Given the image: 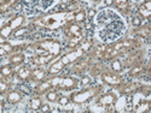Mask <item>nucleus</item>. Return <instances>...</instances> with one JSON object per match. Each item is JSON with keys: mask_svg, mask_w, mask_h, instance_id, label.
<instances>
[{"mask_svg": "<svg viewBox=\"0 0 151 113\" xmlns=\"http://www.w3.org/2000/svg\"><path fill=\"white\" fill-rule=\"evenodd\" d=\"M26 60V55H24L23 53H21V52H18V53H15V54H12L11 57H10V59H9V61H10V64L12 65V66H17V65H21L22 63Z\"/></svg>", "mask_w": 151, "mask_h": 113, "instance_id": "12", "label": "nucleus"}, {"mask_svg": "<svg viewBox=\"0 0 151 113\" xmlns=\"http://www.w3.org/2000/svg\"><path fill=\"white\" fill-rule=\"evenodd\" d=\"M23 11L27 16H37L53 7L58 0H21Z\"/></svg>", "mask_w": 151, "mask_h": 113, "instance_id": "2", "label": "nucleus"}, {"mask_svg": "<svg viewBox=\"0 0 151 113\" xmlns=\"http://www.w3.org/2000/svg\"><path fill=\"white\" fill-rule=\"evenodd\" d=\"M88 16H90V18H92L93 16H96V11H94V10H90V14H88Z\"/></svg>", "mask_w": 151, "mask_h": 113, "instance_id": "37", "label": "nucleus"}, {"mask_svg": "<svg viewBox=\"0 0 151 113\" xmlns=\"http://www.w3.org/2000/svg\"><path fill=\"white\" fill-rule=\"evenodd\" d=\"M100 90L99 87H93V88H90V89H85L82 92H79V93H75L70 96V100L74 102V104H83L86 101L91 100L93 96H96Z\"/></svg>", "mask_w": 151, "mask_h": 113, "instance_id": "4", "label": "nucleus"}, {"mask_svg": "<svg viewBox=\"0 0 151 113\" xmlns=\"http://www.w3.org/2000/svg\"><path fill=\"white\" fill-rule=\"evenodd\" d=\"M142 70H143V68H142V66H135V68H133V69L131 70V75H132V76H135L137 73L142 72Z\"/></svg>", "mask_w": 151, "mask_h": 113, "instance_id": "33", "label": "nucleus"}, {"mask_svg": "<svg viewBox=\"0 0 151 113\" xmlns=\"http://www.w3.org/2000/svg\"><path fill=\"white\" fill-rule=\"evenodd\" d=\"M102 80H103L106 84H109V85H111V87L120 85L121 82H122L120 76H117V75H115V73H109V72L102 75Z\"/></svg>", "mask_w": 151, "mask_h": 113, "instance_id": "9", "label": "nucleus"}, {"mask_svg": "<svg viewBox=\"0 0 151 113\" xmlns=\"http://www.w3.org/2000/svg\"><path fill=\"white\" fill-rule=\"evenodd\" d=\"M143 18L139 16V15H137V16H134L133 18H132V24L134 27H142L143 26Z\"/></svg>", "mask_w": 151, "mask_h": 113, "instance_id": "30", "label": "nucleus"}, {"mask_svg": "<svg viewBox=\"0 0 151 113\" xmlns=\"http://www.w3.org/2000/svg\"><path fill=\"white\" fill-rule=\"evenodd\" d=\"M138 15H139L143 19H147L151 15V1L150 0H145L144 3L138 9Z\"/></svg>", "mask_w": 151, "mask_h": 113, "instance_id": "11", "label": "nucleus"}, {"mask_svg": "<svg viewBox=\"0 0 151 113\" xmlns=\"http://www.w3.org/2000/svg\"><path fill=\"white\" fill-rule=\"evenodd\" d=\"M114 5L121 15H128L129 14V10H131L129 0H114Z\"/></svg>", "mask_w": 151, "mask_h": 113, "instance_id": "10", "label": "nucleus"}, {"mask_svg": "<svg viewBox=\"0 0 151 113\" xmlns=\"http://www.w3.org/2000/svg\"><path fill=\"white\" fill-rule=\"evenodd\" d=\"M116 99H117V96H116L115 93H112V92L106 93V94H104V95H102L99 97L98 106H100V107H114Z\"/></svg>", "mask_w": 151, "mask_h": 113, "instance_id": "7", "label": "nucleus"}, {"mask_svg": "<svg viewBox=\"0 0 151 113\" xmlns=\"http://www.w3.org/2000/svg\"><path fill=\"white\" fill-rule=\"evenodd\" d=\"M3 111H4V105L0 102V112H3Z\"/></svg>", "mask_w": 151, "mask_h": 113, "instance_id": "39", "label": "nucleus"}, {"mask_svg": "<svg viewBox=\"0 0 151 113\" xmlns=\"http://www.w3.org/2000/svg\"><path fill=\"white\" fill-rule=\"evenodd\" d=\"M131 1H133V3L138 4V3H144V1H145V0H131Z\"/></svg>", "mask_w": 151, "mask_h": 113, "instance_id": "38", "label": "nucleus"}, {"mask_svg": "<svg viewBox=\"0 0 151 113\" xmlns=\"http://www.w3.org/2000/svg\"><path fill=\"white\" fill-rule=\"evenodd\" d=\"M23 19H24V18H23L22 16H18V17H16L15 19H12V21L10 22L9 26L12 28V30L15 31V30H16V28H18V27L21 26V24L23 23Z\"/></svg>", "mask_w": 151, "mask_h": 113, "instance_id": "24", "label": "nucleus"}, {"mask_svg": "<svg viewBox=\"0 0 151 113\" xmlns=\"http://www.w3.org/2000/svg\"><path fill=\"white\" fill-rule=\"evenodd\" d=\"M32 77L36 81H42L46 77V72L40 68H35L34 70H32Z\"/></svg>", "mask_w": 151, "mask_h": 113, "instance_id": "16", "label": "nucleus"}, {"mask_svg": "<svg viewBox=\"0 0 151 113\" xmlns=\"http://www.w3.org/2000/svg\"><path fill=\"white\" fill-rule=\"evenodd\" d=\"M104 4L106 5V7H110L112 4H114V0H104Z\"/></svg>", "mask_w": 151, "mask_h": 113, "instance_id": "36", "label": "nucleus"}, {"mask_svg": "<svg viewBox=\"0 0 151 113\" xmlns=\"http://www.w3.org/2000/svg\"><path fill=\"white\" fill-rule=\"evenodd\" d=\"M64 34L68 39H81L82 40V28L78 23H68L64 27Z\"/></svg>", "mask_w": 151, "mask_h": 113, "instance_id": "5", "label": "nucleus"}, {"mask_svg": "<svg viewBox=\"0 0 151 113\" xmlns=\"http://www.w3.org/2000/svg\"><path fill=\"white\" fill-rule=\"evenodd\" d=\"M58 104L62 106V107H64V106H67L68 104H69V97H67V96H62V97H58Z\"/></svg>", "mask_w": 151, "mask_h": 113, "instance_id": "31", "label": "nucleus"}, {"mask_svg": "<svg viewBox=\"0 0 151 113\" xmlns=\"http://www.w3.org/2000/svg\"><path fill=\"white\" fill-rule=\"evenodd\" d=\"M90 82H91V78H90L88 76H83L82 80H81V84H82V85H87Z\"/></svg>", "mask_w": 151, "mask_h": 113, "instance_id": "35", "label": "nucleus"}, {"mask_svg": "<svg viewBox=\"0 0 151 113\" xmlns=\"http://www.w3.org/2000/svg\"><path fill=\"white\" fill-rule=\"evenodd\" d=\"M17 0H0V12H5L10 7H14Z\"/></svg>", "mask_w": 151, "mask_h": 113, "instance_id": "19", "label": "nucleus"}, {"mask_svg": "<svg viewBox=\"0 0 151 113\" xmlns=\"http://www.w3.org/2000/svg\"><path fill=\"white\" fill-rule=\"evenodd\" d=\"M42 105V101H41V99L40 97H32L30 99V101H29V107H30V111H39L40 107Z\"/></svg>", "mask_w": 151, "mask_h": 113, "instance_id": "18", "label": "nucleus"}, {"mask_svg": "<svg viewBox=\"0 0 151 113\" xmlns=\"http://www.w3.org/2000/svg\"><path fill=\"white\" fill-rule=\"evenodd\" d=\"M122 69H123L122 61L119 58L115 57V59L111 61V70L114 71V72H120V71H122Z\"/></svg>", "mask_w": 151, "mask_h": 113, "instance_id": "23", "label": "nucleus"}, {"mask_svg": "<svg viewBox=\"0 0 151 113\" xmlns=\"http://www.w3.org/2000/svg\"><path fill=\"white\" fill-rule=\"evenodd\" d=\"M65 66L63 65V63L60 60H56L55 63H52L51 65H50L48 68V73H51V75H56L58 72H60L63 69H64Z\"/></svg>", "mask_w": 151, "mask_h": 113, "instance_id": "14", "label": "nucleus"}, {"mask_svg": "<svg viewBox=\"0 0 151 113\" xmlns=\"http://www.w3.org/2000/svg\"><path fill=\"white\" fill-rule=\"evenodd\" d=\"M94 35L102 43H114L119 41L127 30V23L119 11L104 7L98 11L94 19Z\"/></svg>", "mask_w": 151, "mask_h": 113, "instance_id": "1", "label": "nucleus"}, {"mask_svg": "<svg viewBox=\"0 0 151 113\" xmlns=\"http://www.w3.org/2000/svg\"><path fill=\"white\" fill-rule=\"evenodd\" d=\"M12 49H14V47H12L11 43L1 41V42H0V57H3V55H6V54L11 53Z\"/></svg>", "mask_w": 151, "mask_h": 113, "instance_id": "17", "label": "nucleus"}, {"mask_svg": "<svg viewBox=\"0 0 151 113\" xmlns=\"http://www.w3.org/2000/svg\"><path fill=\"white\" fill-rule=\"evenodd\" d=\"M40 111L41 112H51L52 109H51V106H50V105H47V104H42L41 105V107H40Z\"/></svg>", "mask_w": 151, "mask_h": 113, "instance_id": "34", "label": "nucleus"}, {"mask_svg": "<svg viewBox=\"0 0 151 113\" xmlns=\"http://www.w3.org/2000/svg\"><path fill=\"white\" fill-rule=\"evenodd\" d=\"M52 87L57 88L60 90H73V89H78L80 82L74 78V77H55L51 81H48Z\"/></svg>", "mask_w": 151, "mask_h": 113, "instance_id": "3", "label": "nucleus"}, {"mask_svg": "<svg viewBox=\"0 0 151 113\" xmlns=\"http://www.w3.org/2000/svg\"><path fill=\"white\" fill-rule=\"evenodd\" d=\"M86 19V14L85 11H79L76 14H74V21L76 23H80V22H85Z\"/></svg>", "mask_w": 151, "mask_h": 113, "instance_id": "28", "label": "nucleus"}, {"mask_svg": "<svg viewBox=\"0 0 151 113\" xmlns=\"http://www.w3.org/2000/svg\"><path fill=\"white\" fill-rule=\"evenodd\" d=\"M37 47L45 49L46 52L52 54L53 57H56L60 53V43L57 42V41H53V40H46L44 42H40L39 45H37Z\"/></svg>", "mask_w": 151, "mask_h": 113, "instance_id": "6", "label": "nucleus"}, {"mask_svg": "<svg viewBox=\"0 0 151 113\" xmlns=\"http://www.w3.org/2000/svg\"><path fill=\"white\" fill-rule=\"evenodd\" d=\"M138 35L142 36V39H149V36H150V28H149V26L142 27V29L138 31Z\"/></svg>", "mask_w": 151, "mask_h": 113, "instance_id": "27", "label": "nucleus"}, {"mask_svg": "<svg viewBox=\"0 0 151 113\" xmlns=\"http://www.w3.org/2000/svg\"><path fill=\"white\" fill-rule=\"evenodd\" d=\"M12 33H14V30H12V28L9 26V24H7V26H5V27H3L1 29H0V36L4 37V39H5V37H9Z\"/></svg>", "mask_w": 151, "mask_h": 113, "instance_id": "26", "label": "nucleus"}, {"mask_svg": "<svg viewBox=\"0 0 151 113\" xmlns=\"http://www.w3.org/2000/svg\"><path fill=\"white\" fill-rule=\"evenodd\" d=\"M92 1H93V3H100L102 0H92Z\"/></svg>", "mask_w": 151, "mask_h": 113, "instance_id": "40", "label": "nucleus"}, {"mask_svg": "<svg viewBox=\"0 0 151 113\" xmlns=\"http://www.w3.org/2000/svg\"><path fill=\"white\" fill-rule=\"evenodd\" d=\"M17 76H18L21 80H23V81H28V80L32 77V70H30L29 68H27V66H23V68H21V69L18 70Z\"/></svg>", "mask_w": 151, "mask_h": 113, "instance_id": "15", "label": "nucleus"}, {"mask_svg": "<svg viewBox=\"0 0 151 113\" xmlns=\"http://www.w3.org/2000/svg\"><path fill=\"white\" fill-rule=\"evenodd\" d=\"M46 99L50 102H57L58 100V93L56 90H50L46 93Z\"/></svg>", "mask_w": 151, "mask_h": 113, "instance_id": "25", "label": "nucleus"}, {"mask_svg": "<svg viewBox=\"0 0 151 113\" xmlns=\"http://www.w3.org/2000/svg\"><path fill=\"white\" fill-rule=\"evenodd\" d=\"M86 69H87V63L86 61H81L79 59L76 60V63H75V65L73 68V70L76 73H82V72L86 71Z\"/></svg>", "mask_w": 151, "mask_h": 113, "instance_id": "20", "label": "nucleus"}, {"mask_svg": "<svg viewBox=\"0 0 151 113\" xmlns=\"http://www.w3.org/2000/svg\"><path fill=\"white\" fill-rule=\"evenodd\" d=\"M0 72L1 75L5 77V78H9L12 76V73H14V69H12V65H3L1 69H0Z\"/></svg>", "mask_w": 151, "mask_h": 113, "instance_id": "22", "label": "nucleus"}, {"mask_svg": "<svg viewBox=\"0 0 151 113\" xmlns=\"http://www.w3.org/2000/svg\"><path fill=\"white\" fill-rule=\"evenodd\" d=\"M50 88H51V84L50 82H41L40 84H37V87L35 88V92L37 94H44V93H47L50 90Z\"/></svg>", "mask_w": 151, "mask_h": 113, "instance_id": "21", "label": "nucleus"}, {"mask_svg": "<svg viewBox=\"0 0 151 113\" xmlns=\"http://www.w3.org/2000/svg\"><path fill=\"white\" fill-rule=\"evenodd\" d=\"M27 33V29L26 28H19L18 30H15L14 31V36L15 37H19V36H22L23 34H26Z\"/></svg>", "mask_w": 151, "mask_h": 113, "instance_id": "32", "label": "nucleus"}, {"mask_svg": "<svg viewBox=\"0 0 151 113\" xmlns=\"http://www.w3.org/2000/svg\"><path fill=\"white\" fill-rule=\"evenodd\" d=\"M83 52L81 51L80 48H76L75 51H73V52H70V53H68V54H65V55H63L59 60L63 63V65H68V64H70V63H74V61H76L80 57H81V54H82Z\"/></svg>", "mask_w": 151, "mask_h": 113, "instance_id": "8", "label": "nucleus"}, {"mask_svg": "<svg viewBox=\"0 0 151 113\" xmlns=\"http://www.w3.org/2000/svg\"><path fill=\"white\" fill-rule=\"evenodd\" d=\"M22 100V94L17 90H12L7 94V102L15 105V104H18Z\"/></svg>", "mask_w": 151, "mask_h": 113, "instance_id": "13", "label": "nucleus"}, {"mask_svg": "<svg viewBox=\"0 0 151 113\" xmlns=\"http://www.w3.org/2000/svg\"><path fill=\"white\" fill-rule=\"evenodd\" d=\"M10 88V84L5 81V80H0V95L1 94H5Z\"/></svg>", "mask_w": 151, "mask_h": 113, "instance_id": "29", "label": "nucleus"}]
</instances>
